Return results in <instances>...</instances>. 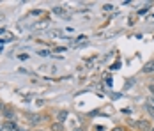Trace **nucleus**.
I'll list each match as a JSON object with an SVG mask.
<instances>
[{
	"label": "nucleus",
	"instance_id": "1",
	"mask_svg": "<svg viewBox=\"0 0 154 131\" xmlns=\"http://www.w3.org/2000/svg\"><path fill=\"white\" fill-rule=\"evenodd\" d=\"M0 117H2L4 120H16V110L11 104H5L4 110H2V114H0Z\"/></svg>",
	"mask_w": 154,
	"mask_h": 131
},
{
	"label": "nucleus",
	"instance_id": "2",
	"mask_svg": "<svg viewBox=\"0 0 154 131\" xmlns=\"http://www.w3.org/2000/svg\"><path fill=\"white\" fill-rule=\"evenodd\" d=\"M151 128H152V124H151L149 119H140V120H137V131H151Z\"/></svg>",
	"mask_w": 154,
	"mask_h": 131
},
{
	"label": "nucleus",
	"instance_id": "3",
	"mask_svg": "<svg viewBox=\"0 0 154 131\" xmlns=\"http://www.w3.org/2000/svg\"><path fill=\"white\" fill-rule=\"evenodd\" d=\"M4 129L5 131H20V126L16 120H4Z\"/></svg>",
	"mask_w": 154,
	"mask_h": 131
},
{
	"label": "nucleus",
	"instance_id": "4",
	"mask_svg": "<svg viewBox=\"0 0 154 131\" xmlns=\"http://www.w3.org/2000/svg\"><path fill=\"white\" fill-rule=\"evenodd\" d=\"M67 117H69V112H67V110H59V112L55 114V117H53V120L64 124V120H67Z\"/></svg>",
	"mask_w": 154,
	"mask_h": 131
},
{
	"label": "nucleus",
	"instance_id": "5",
	"mask_svg": "<svg viewBox=\"0 0 154 131\" xmlns=\"http://www.w3.org/2000/svg\"><path fill=\"white\" fill-rule=\"evenodd\" d=\"M142 73H143V74H154V58H151L149 62H145V64H143Z\"/></svg>",
	"mask_w": 154,
	"mask_h": 131
},
{
	"label": "nucleus",
	"instance_id": "6",
	"mask_svg": "<svg viewBox=\"0 0 154 131\" xmlns=\"http://www.w3.org/2000/svg\"><path fill=\"white\" fill-rule=\"evenodd\" d=\"M50 131H66V126H64L62 122L51 120V122H50Z\"/></svg>",
	"mask_w": 154,
	"mask_h": 131
},
{
	"label": "nucleus",
	"instance_id": "7",
	"mask_svg": "<svg viewBox=\"0 0 154 131\" xmlns=\"http://www.w3.org/2000/svg\"><path fill=\"white\" fill-rule=\"evenodd\" d=\"M145 110H147V114L151 117H154V104H151V103H145Z\"/></svg>",
	"mask_w": 154,
	"mask_h": 131
},
{
	"label": "nucleus",
	"instance_id": "8",
	"mask_svg": "<svg viewBox=\"0 0 154 131\" xmlns=\"http://www.w3.org/2000/svg\"><path fill=\"white\" fill-rule=\"evenodd\" d=\"M147 90H149L151 96H154V82H149V83H147Z\"/></svg>",
	"mask_w": 154,
	"mask_h": 131
},
{
	"label": "nucleus",
	"instance_id": "9",
	"mask_svg": "<svg viewBox=\"0 0 154 131\" xmlns=\"http://www.w3.org/2000/svg\"><path fill=\"white\" fill-rule=\"evenodd\" d=\"M112 131H128V128H126V126H113Z\"/></svg>",
	"mask_w": 154,
	"mask_h": 131
},
{
	"label": "nucleus",
	"instance_id": "10",
	"mask_svg": "<svg viewBox=\"0 0 154 131\" xmlns=\"http://www.w3.org/2000/svg\"><path fill=\"white\" fill-rule=\"evenodd\" d=\"M53 13H57V14H60V13H64V9H62V7H53Z\"/></svg>",
	"mask_w": 154,
	"mask_h": 131
},
{
	"label": "nucleus",
	"instance_id": "11",
	"mask_svg": "<svg viewBox=\"0 0 154 131\" xmlns=\"http://www.w3.org/2000/svg\"><path fill=\"white\" fill-rule=\"evenodd\" d=\"M103 9H105V11H112V9H113V5H112V4H106Z\"/></svg>",
	"mask_w": 154,
	"mask_h": 131
},
{
	"label": "nucleus",
	"instance_id": "12",
	"mask_svg": "<svg viewBox=\"0 0 154 131\" xmlns=\"http://www.w3.org/2000/svg\"><path fill=\"white\" fill-rule=\"evenodd\" d=\"M32 131H45V129H43V128H34Z\"/></svg>",
	"mask_w": 154,
	"mask_h": 131
},
{
	"label": "nucleus",
	"instance_id": "13",
	"mask_svg": "<svg viewBox=\"0 0 154 131\" xmlns=\"http://www.w3.org/2000/svg\"><path fill=\"white\" fill-rule=\"evenodd\" d=\"M151 131H154V126H152V128H151Z\"/></svg>",
	"mask_w": 154,
	"mask_h": 131
}]
</instances>
